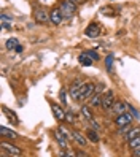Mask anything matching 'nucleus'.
<instances>
[{
  "instance_id": "f257e3e1",
  "label": "nucleus",
  "mask_w": 140,
  "mask_h": 157,
  "mask_svg": "<svg viewBox=\"0 0 140 157\" xmlns=\"http://www.w3.org/2000/svg\"><path fill=\"white\" fill-rule=\"evenodd\" d=\"M77 6H78V5L73 3V2H70V0H62L61 5H59V10H61V13H62V16H64V19H70V17L75 16Z\"/></svg>"
},
{
  "instance_id": "f03ea898",
  "label": "nucleus",
  "mask_w": 140,
  "mask_h": 157,
  "mask_svg": "<svg viewBox=\"0 0 140 157\" xmlns=\"http://www.w3.org/2000/svg\"><path fill=\"white\" fill-rule=\"evenodd\" d=\"M2 155L6 157V155H13V157H19L22 155V149L21 147H18L11 143H6V141H2Z\"/></svg>"
},
{
  "instance_id": "7ed1b4c3",
  "label": "nucleus",
  "mask_w": 140,
  "mask_h": 157,
  "mask_svg": "<svg viewBox=\"0 0 140 157\" xmlns=\"http://www.w3.org/2000/svg\"><path fill=\"white\" fill-rule=\"evenodd\" d=\"M96 92V84L92 82H83V86L80 87V100L78 101H85V100H89Z\"/></svg>"
},
{
  "instance_id": "20e7f679",
  "label": "nucleus",
  "mask_w": 140,
  "mask_h": 157,
  "mask_svg": "<svg viewBox=\"0 0 140 157\" xmlns=\"http://www.w3.org/2000/svg\"><path fill=\"white\" fill-rule=\"evenodd\" d=\"M115 105V94L113 90H107L104 95H102V108L105 111H111V108Z\"/></svg>"
},
{
  "instance_id": "39448f33",
  "label": "nucleus",
  "mask_w": 140,
  "mask_h": 157,
  "mask_svg": "<svg viewBox=\"0 0 140 157\" xmlns=\"http://www.w3.org/2000/svg\"><path fill=\"white\" fill-rule=\"evenodd\" d=\"M34 17H35L37 24H46V22H50V11L45 10V8H37Z\"/></svg>"
},
{
  "instance_id": "423d86ee",
  "label": "nucleus",
  "mask_w": 140,
  "mask_h": 157,
  "mask_svg": "<svg viewBox=\"0 0 140 157\" xmlns=\"http://www.w3.org/2000/svg\"><path fill=\"white\" fill-rule=\"evenodd\" d=\"M132 119H134V116L130 114V111H126V113H121V114L116 116L115 124L118 127H123V125H127V124H132Z\"/></svg>"
},
{
  "instance_id": "0eeeda50",
  "label": "nucleus",
  "mask_w": 140,
  "mask_h": 157,
  "mask_svg": "<svg viewBox=\"0 0 140 157\" xmlns=\"http://www.w3.org/2000/svg\"><path fill=\"white\" fill-rule=\"evenodd\" d=\"M62 21H64V16H62L61 10L59 8H53V10L50 11V22L53 25H61Z\"/></svg>"
},
{
  "instance_id": "6e6552de",
  "label": "nucleus",
  "mask_w": 140,
  "mask_h": 157,
  "mask_svg": "<svg viewBox=\"0 0 140 157\" xmlns=\"http://www.w3.org/2000/svg\"><path fill=\"white\" fill-rule=\"evenodd\" d=\"M51 109H53V114L56 117V121L64 122L65 121V116H67V111H64V108L59 106L58 103H51Z\"/></svg>"
},
{
  "instance_id": "1a4fd4ad",
  "label": "nucleus",
  "mask_w": 140,
  "mask_h": 157,
  "mask_svg": "<svg viewBox=\"0 0 140 157\" xmlns=\"http://www.w3.org/2000/svg\"><path fill=\"white\" fill-rule=\"evenodd\" d=\"M126 111H129V103H127V101L116 100V101H115V105H113V108H111V113L118 116V114L126 113Z\"/></svg>"
},
{
  "instance_id": "9d476101",
  "label": "nucleus",
  "mask_w": 140,
  "mask_h": 157,
  "mask_svg": "<svg viewBox=\"0 0 140 157\" xmlns=\"http://www.w3.org/2000/svg\"><path fill=\"white\" fill-rule=\"evenodd\" d=\"M85 33H86V36H89V38H97V36L100 35V27H99L96 22H91V24L86 27Z\"/></svg>"
},
{
  "instance_id": "9b49d317",
  "label": "nucleus",
  "mask_w": 140,
  "mask_h": 157,
  "mask_svg": "<svg viewBox=\"0 0 140 157\" xmlns=\"http://www.w3.org/2000/svg\"><path fill=\"white\" fill-rule=\"evenodd\" d=\"M0 136L2 138H10V140H18L19 135H18L14 130H10V128H6L5 125L0 127Z\"/></svg>"
},
{
  "instance_id": "f8f14e48",
  "label": "nucleus",
  "mask_w": 140,
  "mask_h": 157,
  "mask_svg": "<svg viewBox=\"0 0 140 157\" xmlns=\"http://www.w3.org/2000/svg\"><path fill=\"white\" fill-rule=\"evenodd\" d=\"M72 138H73V141H77L80 146H86L88 144V136H85L83 133H80L78 130H72Z\"/></svg>"
},
{
  "instance_id": "ddd939ff",
  "label": "nucleus",
  "mask_w": 140,
  "mask_h": 157,
  "mask_svg": "<svg viewBox=\"0 0 140 157\" xmlns=\"http://www.w3.org/2000/svg\"><path fill=\"white\" fill-rule=\"evenodd\" d=\"M78 62L81 63L83 67H91L92 62H94V59H92L88 52H81L80 56H78Z\"/></svg>"
},
{
  "instance_id": "4468645a",
  "label": "nucleus",
  "mask_w": 140,
  "mask_h": 157,
  "mask_svg": "<svg viewBox=\"0 0 140 157\" xmlns=\"http://www.w3.org/2000/svg\"><path fill=\"white\" fill-rule=\"evenodd\" d=\"M89 106H92V108H100L102 106V95H100V92H94V95L89 98Z\"/></svg>"
},
{
  "instance_id": "2eb2a0df",
  "label": "nucleus",
  "mask_w": 140,
  "mask_h": 157,
  "mask_svg": "<svg viewBox=\"0 0 140 157\" xmlns=\"http://www.w3.org/2000/svg\"><path fill=\"white\" fill-rule=\"evenodd\" d=\"M54 138H56V141H58L62 147H67V136H65V135L59 130V128L54 132Z\"/></svg>"
},
{
  "instance_id": "dca6fc26",
  "label": "nucleus",
  "mask_w": 140,
  "mask_h": 157,
  "mask_svg": "<svg viewBox=\"0 0 140 157\" xmlns=\"http://www.w3.org/2000/svg\"><path fill=\"white\" fill-rule=\"evenodd\" d=\"M86 136H88V140H89L91 143H99V140H100V138H99V133H97V130H94V128H89Z\"/></svg>"
},
{
  "instance_id": "f3484780",
  "label": "nucleus",
  "mask_w": 140,
  "mask_h": 157,
  "mask_svg": "<svg viewBox=\"0 0 140 157\" xmlns=\"http://www.w3.org/2000/svg\"><path fill=\"white\" fill-rule=\"evenodd\" d=\"M138 133H140V127H132V128H130V130L124 135V140H126V141L132 140V138H134V136H137Z\"/></svg>"
},
{
  "instance_id": "a211bd4d",
  "label": "nucleus",
  "mask_w": 140,
  "mask_h": 157,
  "mask_svg": "<svg viewBox=\"0 0 140 157\" xmlns=\"http://www.w3.org/2000/svg\"><path fill=\"white\" fill-rule=\"evenodd\" d=\"M113 60H115L113 54H108V56L105 57V68H107V71H108V73H110L111 70H113Z\"/></svg>"
},
{
  "instance_id": "6ab92c4d",
  "label": "nucleus",
  "mask_w": 140,
  "mask_h": 157,
  "mask_svg": "<svg viewBox=\"0 0 140 157\" xmlns=\"http://www.w3.org/2000/svg\"><path fill=\"white\" fill-rule=\"evenodd\" d=\"M81 116L86 119V121H91V119H94L92 117V113H91V109L85 105V106H81Z\"/></svg>"
},
{
  "instance_id": "aec40b11",
  "label": "nucleus",
  "mask_w": 140,
  "mask_h": 157,
  "mask_svg": "<svg viewBox=\"0 0 140 157\" xmlns=\"http://www.w3.org/2000/svg\"><path fill=\"white\" fill-rule=\"evenodd\" d=\"M127 143H129V147H130L132 151L135 149V147H138V146H140V133H138L137 136H134L132 140H129Z\"/></svg>"
},
{
  "instance_id": "412c9836",
  "label": "nucleus",
  "mask_w": 140,
  "mask_h": 157,
  "mask_svg": "<svg viewBox=\"0 0 140 157\" xmlns=\"http://www.w3.org/2000/svg\"><path fill=\"white\" fill-rule=\"evenodd\" d=\"M5 44H6V49H14L19 43H18V40H16V38H8Z\"/></svg>"
},
{
  "instance_id": "4be33fe9",
  "label": "nucleus",
  "mask_w": 140,
  "mask_h": 157,
  "mask_svg": "<svg viewBox=\"0 0 140 157\" xmlns=\"http://www.w3.org/2000/svg\"><path fill=\"white\" fill-rule=\"evenodd\" d=\"M0 21L6 22V24H13V17L8 16V14H5V13H2V14H0Z\"/></svg>"
},
{
  "instance_id": "5701e85b",
  "label": "nucleus",
  "mask_w": 140,
  "mask_h": 157,
  "mask_svg": "<svg viewBox=\"0 0 140 157\" xmlns=\"http://www.w3.org/2000/svg\"><path fill=\"white\" fill-rule=\"evenodd\" d=\"M130 128H132V125H130V124H127V125H123V127H119V132H118V133H119L121 136H124V135H126V133L130 130Z\"/></svg>"
},
{
  "instance_id": "b1692460",
  "label": "nucleus",
  "mask_w": 140,
  "mask_h": 157,
  "mask_svg": "<svg viewBox=\"0 0 140 157\" xmlns=\"http://www.w3.org/2000/svg\"><path fill=\"white\" fill-rule=\"evenodd\" d=\"M129 111H130V114L134 116V119H140V111H138V109H135L130 103H129Z\"/></svg>"
},
{
  "instance_id": "393cba45",
  "label": "nucleus",
  "mask_w": 140,
  "mask_h": 157,
  "mask_svg": "<svg viewBox=\"0 0 140 157\" xmlns=\"http://www.w3.org/2000/svg\"><path fill=\"white\" fill-rule=\"evenodd\" d=\"M59 98H61V101H62V105H64V106L67 105V94H65V89H61V92H59Z\"/></svg>"
},
{
  "instance_id": "a878e982",
  "label": "nucleus",
  "mask_w": 140,
  "mask_h": 157,
  "mask_svg": "<svg viewBox=\"0 0 140 157\" xmlns=\"http://www.w3.org/2000/svg\"><path fill=\"white\" fill-rule=\"evenodd\" d=\"M5 111H6V116H8V119H10V121H13L14 124H18V122H19V121H18V117L14 116V113H13V111H8L6 108H5Z\"/></svg>"
},
{
  "instance_id": "bb28decb",
  "label": "nucleus",
  "mask_w": 140,
  "mask_h": 157,
  "mask_svg": "<svg viewBox=\"0 0 140 157\" xmlns=\"http://www.w3.org/2000/svg\"><path fill=\"white\" fill-rule=\"evenodd\" d=\"M59 130H61V132H62L65 136H67V140H73V138H72V132L69 133V132H67V128H65L64 125H61V127H59Z\"/></svg>"
},
{
  "instance_id": "cd10ccee",
  "label": "nucleus",
  "mask_w": 140,
  "mask_h": 157,
  "mask_svg": "<svg viewBox=\"0 0 140 157\" xmlns=\"http://www.w3.org/2000/svg\"><path fill=\"white\" fill-rule=\"evenodd\" d=\"M75 117H77V116H75ZM75 117H73V113H72V111H67V116H65V121L70 122V124H73V122H75Z\"/></svg>"
},
{
  "instance_id": "c85d7f7f",
  "label": "nucleus",
  "mask_w": 140,
  "mask_h": 157,
  "mask_svg": "<svg viewBox=\"0 0 140 157\" xmlns=\"http://www.w3.org/2000/svg\"><path fill=\"white\" fill-rule=\"evenodd\" d=\"M89 122H91V128H94V130H97V132L100 130V125H99V124H97V122L94 121V119H91Z\"/></svg>"
},
{
  "instance_id": "c756f323",
  "label": "nucleus",
  "mask_w": 140,
  "mask_h": 157,
  "mask_svg": "<svg viewBox=\"0 0 140 157\" xmlns=\"http://www.w3.org/2000/svg\"><path fill=\"white\" fill-rule=\"evenodd\" d=\"M86 52H88V54H89V56H91L92 59H94V60H97V59H99V56H97V52H96V51L89 49V51H86Z\"/></svg>"
},
{
  "instance_id": "7c9ffc66",
  "label": "nucleus",
  "mask_w": 140,
  "mask_h": 157,
  "mask_svg": "<svg viewBox=\"0 0 140 157\" xmlns=\"http://www.w3.org/2000/svg\"><path fill=\"white\" fill-rule=\"evenodd\" d=\"M132 155H134V157H140V146H138V147H135V149H134Z\"/></svg>"
},
{
  "instance_id": "2f4dec72",
  "label": "nucleus",
  "mask_w": 140,
  "mask_h": 157,
  "mask_svg": "<svg viewBox=\"0 0 140 157\" xmlns=\"http://www.w3.org/2000/svg\"><path fill=\"white\" fill-rule=\"evenodd\" d=\"M11 25L13 24H6V22H2V29L5 30V29H11Z\"/></svg>"
},
{
  "instance_id": "473e14b6",
  "label": "nucleus",
  "mask_w": 140,
  "mask_h": 157,
  "mask_svg": "<svg viewBox=\"0 0 140 157\" xmlns=\"http://www.w3.org/2000/svg\"><path fill=\"white\" fill-rule=\"evenodd\" d=\"M104 87H105L104 84H97L96 86V92H102V90H104Z\"/></svg>"
},
{
  "instance_id": "72a5a7b5",
  "label": "nucleus",
  "mask_w": 140,
  "mask_h": 157,
  "mask_svg": "<svg viewBox=\"0 0 140 157\" xmlns=\"http://www.w3.org/2000/svg\"><path fill=\"white\" fill-rule=\"evenodd\" d=\"M14 51H16V52H22V51H24V48H22L21 44H18L16 48H14Z\"/></svg>"
},
{
  "instance_id": "f704fd0d",
  "label": "nucleus",
  "mask_w": 140,
  "mask_h": 157,
  "mask_svg": "<svg viewBox=\"0 0 140 157\" xmlns=\"http://www.w3.org/2000/svg\"><path fill=\"white\" fill-rule=\"evenodd\" d=\"M70 2L77 3V5H81V3H85V0H70Z\"/></svg>"
},
{
  "instance_id": "c9c22d12",
  "label": "nucleus",
  "mask_w": 140,
  "mask_h": 157,
  "mask_svg": "<svg viewBox=\"0 0 140 157\" xmlns=\"http://www.w3.org/2000/svg\"><path fill=\"white\" fill-rule=\"evenodd\" d=\"M77 155H81V157H86L88 154H86V152H77Z\"/></svg>"
}]
</instances>
